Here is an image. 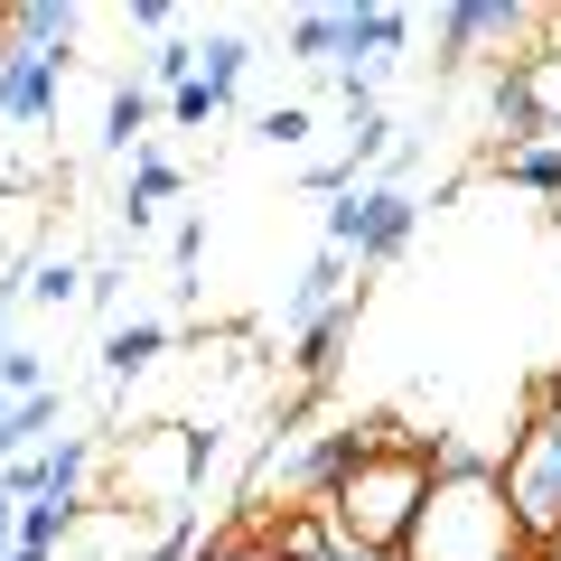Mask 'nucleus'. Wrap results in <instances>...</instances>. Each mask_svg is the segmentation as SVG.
Returning <instances> with one entry per match:
<instances>
[{
	"instance_id": "obj_1",
	"label": "nucleus",
	"mask_w": 561,
	"mask_h": 561,
	"mask_svg": "<svg viewBox=\"0 0 561 561\" xmlns=\"http://www.w3.org/2000/svg\"><path fill=\"white\" fill-rule=\"evenodd\" d=\"M505 552H524V542H515L496 468H478V478H431L402 561H505Z\"/></svg>"
},
{
	"instance_id": "obj_2",
	"label": "nucleus",
	"mask_w": 561,
	"mask_h": 561,
	"mask_svg": "<svg viewBox=\"0 0 561 561\" xmlns=\"http://www.w3.org/2000/svg\"><path fill=\"white\" fill-rule=\"evenodd\" d=\"M421 496H431V459H421V440H393L328 496V524H337L346 542H365V552H402Z\"/></svg>"
},
{
	"instance_id": "obj_3",
	"label": "nucleus",
	"mask_w": 561,
	"mask_h": 561,
	"mask_svg": "<svg viewBox=\"0 0 561 561\" xmlns=\"http://www.w3.org/2000/svg\"><path fill=\"white\" fill-rule=\"evenodd\" d=\"M496 486H505V515H515V542L542 552L561 534V412L534 402V421H524L515 449L496 459Z\"/></svg>"
},
{
	"instance_id": "obj_4",
	"label": "nucleus",
	"mask_w": 561,
	"mask_h": 561,
	"mask_svg": "<svg viewBox=\"0 0 561 561\" xmlns=\"http://www.w3.org/2000/svg\"><path fill=\"white\" fill-rule=\"evenodd\" d=\"M486 122H496V160H505V150H534V140H561V122L542 113L534 66H505V76L486 84Z\"/></svg>"
},
{
	"instance_id": "obj_5",
	"label": "nucleus",
	"mask_w": 561,
	"mask_h": 561,
	"mask_svg": "<svg viewBox=\"0 0 561 561\" xmlns=\"http://www.w3.org/2000/svg\"><path fill=\"white\" fill-rule=\"evenodd\" d=\"M534 28V10H515V0H459V10H440V66H468L478 47H505Z\"/></svg>"
},
{
	"instance_id": "obj_6",
	"label": "nucleus",
	"mask_w": 561,
	"mask_h": 561,
	"mask_svg": "<svg viewBox=\"0 0 561 561\" xmlns=\"http://www.w3.org/2000/svg\"><path fill=\"white\" fill-rule=\"evenodd\" d=\"M337 300H356V262H346V253H328V243H319V253H309V272L290 280V290H280V337H300V328H319V319H328Z\"/></svg>"
},
{
	"instance_id": "obj_7",
	"label": "nucleus",
	"mask_w": 561,
	"mask_h": 561,
	"mask_svg": "<svg viewBox=\"0 0 561 561\" xmlns=\"http://www.w3.org/2000/svg\"><path fill=\"white\" fill-rule=\"evenodd\" d=\"M365 206H375V225H365V243H356V272H383V262L412 253L421 197H412V187H393V179H365Z\"/></svg>"
},
{
	"instance_id": "obj_8",
	"label": "nucleus",
	"mask_w": 561,
	"mask_h": 561,
	"mask_svg": "<svg viewBox=\"0 0 561 561\" xmlns=\"http://www.w3.org/2000/svg\"><path fill=\"white\" fill-rule=\"evenodd\" d=\"M57 94H66L57 57H10V47H0V122H10V131H38V122L57 113Z\"/></svg>"
},
{
	"instance_id": "obj_9",
	"label": "nucleus",
	"mask_w": 561,
	"mask_h": 561,
	"mask_svg": "<svg viewBox=\"0 0 561 561\" xmlns=\"http://www.w3.org/2000/svg\"><path fill=\"white\" fill-rule=\"evenodd\" d=\"M356 319H365V290H356V300H337L319 328H300V337H290V375H300V393H319V383L337 375V356L356 346Z\"/></svg>"
},
{
	"instance_id": "obj_10",
	"label": "nucleus",
	"mask_w": 561,
	"mask_h": 561,
	"mask_svg": "<svg viewBox=\"0 0 561 561\" xmlns=\"http://www.w3.org/2000/svg\"><path fill=\"white\" fill-rule=\"evenodd\" d=\"M76 28H84L76 0H10V57H57L66 66Z\"/></svg>"
},
{
	"instance_id": "obj_11",
	"label": "nucleus",
	"mask_w": 561,
	"mask_h": 561,
	"mask_svg": "<svg viewBox=\"0 0 561 561\" xmlns=\"http://www.w3.org/2000/svg\"><path fill=\"white\" fill-rule=\"evenodd\" d=\"M179 160H169V150H140L131 160V179H122V234H150V225H160V206L179 197Z\"/></svg>"
},
{
	"instance_id": "obj_12",
	"label": "nucleus",
	"mask_w": 561,
	"mask_h": 561,
	"mask_svg": "<svg viewBox=\"0 0 561 561\" xmlns=\"http://www.w3.org/2000/svg\"><path fill=\"white\" fill-rule=\"evenodd\" d=\"M150 122H160V94H150V84H113V103H103V150H113V160H140V150H150Z\"/></svg>"
},
{
	"instance_id": "obj_13",
	"label": "nucleus",
	"mask_w": 561,
	"mask_h": 561,
	"mask_svg": "<svg viewBox=\"0 0 561 561\" xmlns=\"http://www.w3.org/2000/svg\"><path fill=\"white\" fill-rule=\"evenodd\" d=\"M346 38H356V10H300V20L280 28V47L300 66H346Z\"/></svg>"
},
{
	"instance_id": "obj_14",
	"label": "nucleus",
	"mask_w": 561,
	"mask_h": 561,
	"mask_svg": "<svg viewBox=\"0 0 561 561\" xmlns=\"http://www.w3.org/2000/svg\"><path fill=\"white\" fill-rule=\"evenodd\" d=\"M169 356V319H122L113 337H103V375L113 383H131L140 365H160Z\"/></svg>"
},
{
	"instance_id": "obj_15",
	"label": "nucleus",
	"mask_w": 561,
	"mask_h": 561,
	"mask_svg": "<svg viewBox=\"0 0 561 561\" xmlns=\"http://www.w3.org/2000/svg\"><path fill=\"white\" fill-rule=\"evenodd\" d=\"M66 534H84V496H28L20 505V552H57Z\"/></svg>"
},
{
	"instance_id": "obj_16",
	"label": "nucleus",
	"mask_w": 561,
	"mask_h": 561,
	"mask_svg": "<svg viewBox=\"0 0 561 561\" xmlns=\"http://www.w3.org/2000/svg\"><path fill=\"white\" fill-rule=\"evenodd\" d=\"M505 187H524V197H561V140H534V150H505L496 160Z\"/></svg>"
},
{
	"instance_id": "obj_17",
	"label": "nucleus",
	"mask_w": 561,
	"mask_h": 561,
	"mask_svg": "<svg viewBox=\"0 0 561 561\" xmlns=\"http://www.w3.org/2000/svg\"><path fill=\"white\" fill-rule=\"evenodd\" d=\"M57 383H47V393H28V402H10V421H0V468L10 459H28V440H38V431H57Z\"/></svg>"
},
{
	"instance_id": "obj_18",
	"label": "nucleus",
	"mask_w": 561,
	"mask_h": 561,
	"mask_svg": "<svg viewBox=\"0 0 561 561\" xmlns=\"http://www.w3.org/2000/svg\"><path fill=\"white\" fill-rule=\"evenodd\" d=\"M243 66H253V38H234V28H216V38H197V76L216 84L225 103H234V84H243Z\"/></svg>"
},
{
	"instance_id": "obj_19",
	"label": "nucleus",
	"mask_w": 561,
	"mask_h": 561,
	"mask_svg": "<svg viewBox=\"0 0 561 561\" xmlns=\"http://www.w3.org/2000/svg\"><path fill=\"white\" fill-rule=\"evenodd\" d=\"M38 309H66V300H84V262H66V253H47V262H28V280H20Z\"/></svg>"
},
{
	"instance_id": "obj_20",
	"label": "nucleus",
	"mask_w": 561,
	"mask_h": 561,
	"mask_svg": "<svg viewBox=\"0 0 561 561\" xmlns=\"http://www.w3.org/2000/svg\"><path fill=\"white\" fill-rule=\"evenodd\" d=\"M28 393H47V356L10 337V346H0V402H28Z\"/></svg>"
},
{
	"instance_id": "obj_21",
	"label": "nucleus",
	"mask_w": 561,
	"mask_h": 561,
	"mask_svg": "<svg viewBox=\"0 0 561 561\" xmlns=\"http://www.w3.org/2000/svg\"><path fill=\"white\" fill-rule=\"evenodd\" d=\"M150 84H160V94L197 84V38H160V47H150Z\"/></svg>"
},
{
	"instance_id": "obj_22",
	"label": "nucleus",
	"mask_w": 561,
	"mask_h": 561,
	"mask_svg": "<svg viewBox=\"0 0 561 561\" xmlns=\"http://www.w3.org/2000/svg\"><path fill=\"white\" fill-rule=\"evenodd\" d=\"M160 113H169V122H179V131H206V122H216V113H225V94H216V84H206V76H197V84H179V94H169V103H160Z\"/></svg>"
},
{
	"instance_id": "obj_23",
	"label": "nucleus",
	"mask_w": 561,
	"mask_h": 561,
	"mask_svg": "<svg viewBox=\"0 0 561 561\" xmlns=\"http://www.w3.org/2000/svg\"><path fill=\"white\" fill-rule=\"evenodd\" d=\"M150 561H197V505H179V515L150 534Z\"/></svg>"
},
{
	"instance_id": "obj_24",
	"label": "nucleus",
	"mask_w": 561,
	"mask_h": 561,
	"mask_svg": "<svg viewBox=\"0 0 561 561\" xmlns=\"http://www.w3.org/2000/svg\"><path fill=\"white\" fill-rule=\"evenodd\" d=\"M197 561H272V542H262V524H225Z\"/></svg>"
},
{
	"instance_id": "obj_25",
	"label": "nucleus",
	"mask_w": 561,
	"mask_h": 561,
	"mask_svg": "<svg viewBox=\"0 0 561 561\" xmlns=\"http://www.w3.org/2000/svg\"><path fill=\"white\" fill-rule=\"evenodd\" d=\"M253 131L272 140V150H300V140H309V103H272V113H262Z\"/></svg>"
},
{
	"instance_id": "obj_26",
	"label": "nucleus",
	"mask_w": 561,
	"mask_h": 561,
	"mask_svg": "<svg viewBox=\"0 0 561 561\" xmlns=\"http://www.w3.org/2000/svg\"><path fill=\"white\" fill-rule=\"evenodd\" d=\"M169 262H179V280H187V272L206 262V216H187L179 234H169Z\"/></svg>"
},
{
	"instance_id": "obj_27",
	"label": "nucleus",
	"mask_w": 561,
	"mask_h": 561,
	"mask_svg": "<svg viewBox=\"0 0 561 561\" xmlns=\"http://www.w3.org/2000/svg\"><path fill=\"white\" fill-rule=\"evenodd\" d=\"M84 300H94V309L122 300V262H84Z\"/></svg>"
},
{
	"instance_id": "obj_28",
	"label": "nucleus",
	"mask_w": 561,
	"mask_h": 561,
	"mask_svg": "<svg viewBox=\"0 0 561 561\" xmlns=\"http://www.w3.org/2000/svg\"><path fill=\"white\" fill-rule=\"evenodd\" d=\"M169 20H179L169 0H131V28H140V38H169Z\"/></svg>"
},
{
	"instance_id": "obj_29",
	"label": "nucleus",
	"mask_w": 561,
	"mask_h": 561,
	"mask_svg": "<svg viewBox=\"0 0 561 561\" xmlns=\"http://www.w3.org/2000/svg\"><path fill=\"white\" fill-rule=\"evenodd\" d=\"M0 552H20V496L0 486Z\"/></svg>"
},
{
	"instance_id": "obj_30",
	"label": "nucleus",
	"mask_w": 561,
	"mask_h": 561,
	"mask_svg": "<svg viewBox=\"0 0 561 561\" xmlns=\"http://www.w3.org/2000/svg\"><path fill=\"white\" fill-rule=\"evenodd\" d=\"M328 561H402V552H365V542H346V534H337V552H328Z\"/></svg>"
},
{
	"instance_id": "obj_31",
	"label": "nucleus",
	"mask_w": 561,
	"mask_h": 561,
	"mask_svg": "<svg viewBox=\"0 0 561 561\" xmlns=\"http://www.w3.org/2000/svg\"><path fill=\"white\" fill-rule=\"evenodd\" d=\"M534 561H561V534H552V542H542V552H534Z\"/></svg>"
},
{
	"instance_id": "obj_32",
	"label": "nucleus",
	"mask_w": 561,
	"mask_h": 561,
	"mask_svg": "<svg viewBox=\"0 0 561 561\" xmlns=\"http://www.w3.org/2000/svg\"><path fill=\"white\" fill-rule=\"evenodd\" d=\"M0 561H57V552H0Z\"/></svg>"
},
{
	"instance_id": "obj_33",
	"label": "nucleus",
	"mask_w": 561,
	"mask_h": 561,
	"mask_svg": "<svg viewBox=\"0 0 561 561\" xmlns=\"http://www.w3.org/2000/svg\"><path fill=\"white\" fill-rule=\"evenodd\" d=\"M552 234H561V197H552Z\"/></svg>"
},
{
	"instance_id": "obj_34",
	"label": "nucleus",
	"mask_w": 561,
	"mask_h": 561,
	"mask_svg": "<svg viewBox=\"0 0 561 561\" xmlns=\"http://www.w3.org/2000/svg\"><path fill=\"white\" fill-rule=\"evenodd\" d=\"M505 561H534V552H505Z\"/></svg>"
}]
</instances>
